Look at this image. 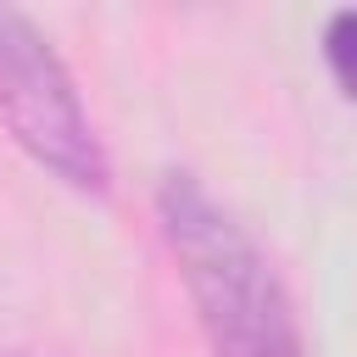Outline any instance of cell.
I'll return each instance as SVG.
<instances>
[{
	"instance_id": "cell-2",
	"label": "cell",
	"mask_w": 357,
	"mask_h": 357,
	"mask_svg": "<svg viewBox=\"0 0 357 357\" xmlns=\"http://www.w3.org/2000/svg\"><path fill=\"white\" fill-rule=\"evenodd\" d=\"M0 117L45 173H56L84 195L106 190L112 167L73 89V73L50 50V39L22 11H6V6H0Z\"/></svg>"
},
{
	"instance_id": "cell-3",
	"label": "cell",
	"mask_w": 357,
	"mask_h": 357,
	"mask_svg": "<svg viewBox=\"0 0 357 357\" xmlns=\"http://www.w3.org/2000/svg\"><path fill=\"white\" fill-rule=\"evenodd\" d=\"M324 61H329L340 95L357 100V6H346L324 22Z\"/></svg>"
},
{
	"instance_id": "cell-1",
	"label": "cell",
	"mask_w": 357,
	"mask_h": 357,
	"mask_svg": "<svg viewBox=\"0 0 357 357\" xmlns=\"http://www.w3.org/2000/svg\"><path fill=\"white\" fill-rule=\"evenodd\" d=\"M156 218L212 357H307L290 290L268 251L195 173H162Z\"/></svg>"
}]
</instances>
